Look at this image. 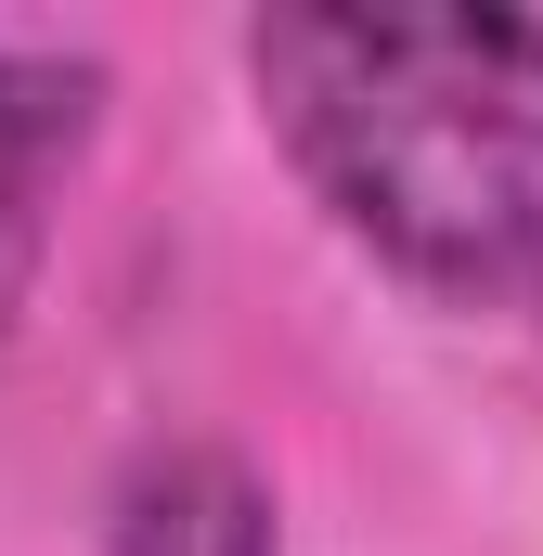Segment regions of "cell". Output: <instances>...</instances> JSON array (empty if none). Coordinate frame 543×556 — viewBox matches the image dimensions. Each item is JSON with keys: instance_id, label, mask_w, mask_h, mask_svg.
Listing matches in <instances>:
<instances>
[{"instance_id": "2", "label": "cell", "mask_w": 543, "mask_h": 556, "mask_svg": "<svg viewBox=\"0 0 543 556\" xmlns=\"http://www.w3.org/2000/svg\"><path fill=\"white\" fill-rule=\"evenodd\" d=\"M91 142H104V65L52 52V39H13L0 52V350L26 324V285L52 260V207L91 168Z\"/></svg>"}, {"instance_id": "3", "label": "cell", "mask_w": 543, "mask_h": 556, "mask_svg": "<svg viewBox=\"0 0 543 556\" xmlns=\"http://www.w3.org/2000/svg\"><path fill=\"white\" fill-rule=\"evenodd\" d=\"M104 556H285V505H272V479L233 440L181 427V440H142L117 466Z\"/></svg>"}, {"instance_id": "1", "label": "cell", "mask_w": 543, "mask_h": 556, "mask_svg": "<svg viewBox=\"0 0 543 556\" xmlns=\"http://www.w3.org/2000/svg\"><path fill=\"white\" fill-rule=\"evenodd\" d=\"M233 52L298 194L389 285L479 324H543V13L272 0Z\"/></svg>"}]
</instances>
